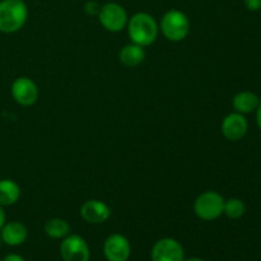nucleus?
I'll return each mask as SVG.
<instances>
[{
    "label": "nucleus",
    "instance_id": "6e6552de",
    "mask_svg": "<svg viewBox=\"0 0 261 261\" xmlns=\"http://www.w3.org/2000/svg\"><path fill=\"white\" fill-rule=\"evenodd\" d=\"M12 97L20 106H32L38 99V87L28 76H18L12 83Z\"/></svg>",
    "mask_w": 261,
    "mask_h": 261
},
{
    "label": "nucleus",
    "instance_id": "39448f33",
    "mask_svg": "<svg viewBox=\"0 0 261 261\" xmlns=\"http://www.w3.org/2000/svg\"><path fill=\"white\" fill-rule=\"evenodd\" d=\"M98 20L105 30L116 33L121 32L124 28H126L129 17H127L126 10L122 5L111 2L101 5Z\"/></svg>",
    "mask_w": 261,
    "mask_h": 261
},
{
    "label": "nucleus",
    "instance_id": "b1692460",
    "mask_svg": "<svg viewBox=\"0 0 261 261\" xmlns=\"http://www.w3.org/2000/svg\"><path fill=\"white\" fill-rule=\"evenodd\" d=\"M2 244H3V240H2V236H0V246H2Z\"/></svg>",
    "mask_w": 261,
    "mask_h": 261
},
{
    "label": "nucleus",
    "instance_id": "7ed1b4c3",
    "mask_svg": "<svg viewBox=\"0 0 261 261\" xmlns=\"http://www.w3.org/2000/svg\"><path fill=\"white\" fill-rule=\"evenodd\" d=\"M161 32L168 41L180 42L190 33V19L181 10H167L161 19Z\"/></svg>",
    "mask_w": 261,
    "mask_h": 261
},
{
    "label": "nucleus",
    "instance_id": "4be33fe9",
    "mask_svg": "<svg viewBox=\"0 0 261 261\" xmlns=\"http://www.w3.org/2000/svg\"><path fill=\"white\" fill-rule=\"evenodd\" d=\"M256 122H257V126H259L260 130H261V101H260L259 106H257V109H256Z\"/></svg>",
    "mask_w": 261,
    "mask_h": 261
},
{
    "label": "nucleus",
    "instance_id": "20e7f679",
    "mask_svg": "<svg viewBox=\"0 0 261 261\" xmlns=\"http://www.w3.org/2000/svg\"><path fill=\"white\" fill-rule=\"evenodd\" d=\"M224 201L217 191H204L194 201V212L203 221H216L223 214Z\"/></svg>",
    "mask_w": 261,
    "mask_h": 261
},
{
    "label": "nucleus",
    "instance_id": "aec40b11",
    "mask_svg": "<svg viewBox=\"0 0 261 261\" xmlns=\"http://www.w3.org/2000/svg\"><path fill=\"white\" fill-rule=\"evenodd\" d=\"M2 261H24V259L18 254H9L7 255V256H5Z\"/></svg>",
    "mask_w": 261,
    "mask_h": 261
},
{
    "label": "nucleus",
    "instance_id": "5701e85b",
    "mask_svg": "<svg viewBox=\"0 0 261 261\" xmlns=\"http://www.w3.org/2000/svg\"><path fill=\"white\" fill-rule=\"evenodd\" d=\"M184 261H204V260H203V259H200V257H191V259L184 260Z\"/></svg>",
    "mask_w": 261,
    "mask_h": 261
},
{
    "label": "nucleus",
    "instance_id": "423d86ee",
    "mask_svg": "<svg viewBox=\"0 0 261 261\" xmlns=\"http://www.w3.org/2000/svg\"><path fill=\"white\" fill-rule=\"evenodd\" d=\"M63 261H89L91 250L86 240L78 234H68L60 244Z\"/></svg>",
    "mask_w": 261,
    "mask_h": 261
},
{
    "label": "nucleus",
    "instance_id": "2eb2a0df",
    "mask_svg": "<svg viewBox=\"0 0 261 261\" xmlns=\"http://www.w3.org/2000/svg\"><path fill=\"white\" fill-rule=\"evenodd\" d=\"M20 198V188L17 182L9 178L0 180V205L10 206Z\"/></svg>",
    "mask_w": 261,
    "mask_h": 261
},
{
    "label": "nucleus",
    "instance_id": "9b49d317",
    "mask_svg": "<svg viewBox=\"0 0 261 261\" xmlns=\"http://www.w3.org/2000/svg\"><path fill=\"white\" fill-rule=\"evenodd\" d=\"M81 216L91 224H101L111 216V209L106 203L97 199H91L83 203L81 208Z\"/></svg>",
    "mask_w": 261,
    "mask_h": 261
},
{
    "label": "nucleus",
    "instance_id": "393cba45",
    "mask_svg": "<svg viewBox=\"0 0 261 261\" xmlns=\"http://www.w3.org/2000/svg\"><path fill=\"white\" fill-rule=\"evenodd\" d=\"M0 261H2V260H0Z\"/></svg>",
    "mask_w": 261,
    "mask_h": 261
},
{
    "label": "nucleus",
    "instance_id": "f257e3e1",
    "mask_svg": "<svg viewBox=\"0 0 261 261\" xmlns=\"http://www.w3.org/2000/svg\"><path fill=\"white\" fill-rule=\"evenodd\" d=\"M127 33L133 43L147 47L152 45L158 37L160 27L157 20L149 13L139 12L135 13L129 20H127Z\"/></svg>",
    "mask_w": 261,
    "mask_h": 261
},
{
    "label": "nucleus",
    "instance_id": "0eeeda50",
    "mask_svg": "<svg viewBox=\"0 0 261 261\" xmlns=\"http://www.w3.org/2000/svg\"><path fill=\"white\" fill-rule=\"evenodd\" d=\"M152 261H184L185 260V251L184 247L177 240L166 237L161 239L153 245L150 251Z\"/></svg>",
    "mask_w": 261,
    "mask_h": 261
},
{
    "label": "nucleus",
    "instance_id": "4468645a",
    "mask_svg": "<svg viewBox=\"0 0 261 261\" xmlns=\"http://www.w3.org/2000/svg\"><path fill=\"white\" fill-rule=\"evenodd\" d=\"M119 59L125 66H138L139 64H142L145 59V51L144 47L137 45V43H127L124 47L120 50L119 53Z\"/></svg>",
    "mask_w": 261,
    "mask_h": 261
},
{
    "label": "nucleus",
    "instance_id": "dca6fc26",
    "mask_svg": "<svg viewBox=\"0 0 261 261\" xmlns=\"http://www.w3.org/2000/svg\"><path fill=\"white\" fill-rule=\"evenodd\" d=\"M45 233L54 240H63L70 234V226L65 219L53 218L45 223Z\"/></svg>",
    "mask_w": 261,
    "mask_h": 261
},
{
    "label": "nucleus",
    "instance_id": "f8f14e48",
    "mask_svg": "<svg viewBox=\"0 0 261 261\" xmlns=\"http://www.w3.org/2000/svg\"><path fill=\"white\" fill-rule=\"evenodd\" d=\"M0 236L8 246H19L24 244L28 237L27 227L20 222H5L0 229Z\"/></svg>",
    "mask_w": 261,
    "mask_h": 261
},
{
    "label": "nucleus",
    "instance_id": "a211bd4d",
    "mask_svg": "<svg viewBox=\"0 0 261 261\" xmlns=\"http://www.w3.org/2000/svg\"><path fill=\"white\" fill-rule=\"evenodd\" d=\"M99 9H101V5L96 2H87L84 5V10L89 15H98Z\"/></svg>",
    "mask_w": 261,
    "mask_h": 261
},
{
    "label": "nucleus",
    "instance_id": "412c9836",
    "mask_svg": "<svg viewBox=\"0 0 261 261\" xmlns=\"http://www.w3.org/2000/svg\"><path fill=\"white\" fill-rule=\"evenodd\" d=\"M5 222H7V216H5L4 206L0 205V229H2V227L4 226Z\"/></svg>",
    "mask_w": 261,
    "mask_h": 261
},
{
    "label": "nucleus",
    "instance_id": "f03ea898",
    "mask_svg": "<svg viewBox=\"0 0 261 261\" xmlns=\"http://www.w3.org/2000/svg\"><path fill=\"white\" fill-rule=\"evenodd\" d=\"M27 19L28 8L23 0L0 2V32H17L25 24Z\"/></svg>",
    "mask_w": 261,
    "mask_h": 261
},
{
    "label": "nucleus",
    "instance_id": "9d476101",
    "mask_svg": "<svg viewBox=\"0 0 261 261\" xmlns=\"http://www.w3.org/2000/svg\"><path fill=\"white\" fill-rule=\"evenodd\" d=\"M249 124L245 115L239 112H232L227 115L222 121V134L227 140L237 142L246 135Z\"/></svg>",
    "mask_w": 261,
    "mask_h": 261
},
{
    "label": "nucleus",
    "instance_id": "ddd939ff",
    "mask_svg": "<svg viewBox=\"0 0 261 261\" xmlns=\"http://www.w3.org/2000/svg\"><path fill=\"white\" fill-rule=\"evenodd\" d=\"M259 96L255 94L254 92L250 91L240 92V93H237L236 96L233 97V99H232V106H233L234 111L242 115L254 112L255 110L257 109V106H259Z\"/></svg>",
    "mask_w": 261,
    "mask_h": 261
},
{
    "label": "nucleus",
    "instance_id": "1a4fd4ad",
    "mask_svg": "<svg viewBox=\"0 0 261 261\" xmlns=\"http://www.w3.org/2000/svg\"><path fill=\"white\" fill-rule=\"evenodd\" d=\"M103 255L107 261H127L132 255L129 240L120 233H114L103 244Z\"/></svg>",
    "mask_w": 261,
    "mask_h": 261
},
{
    "label": "nucleus",
    "instance_id": "6ab92c4d",
    "mask_svg": "<svg viewBox=\"0 0 261 261\" xmlns=\"http://www.w3.org/2000/svg\"><path fill=\"white\" fill-rule=\"evenodd\" d=\"M244 4L250 12H256L261 9V0H244Z\"/></svg>",
    "mask_w": 261,
    "mask_h": 261
},
{
    "label": "nucleus",
    "instance_id": "f3484780",
    "mask_svg": "<svg viewBox=\"0 0 261 261\" xmlns=\"http://www.w3.org/2000/svg\"><path fill=\"white\" fill-rule=\"evenodd\" d=\"M246 212V205L244 201L239 198H231L224 201L223 214H226L231 219H239Z\"/></svg>",
    "mask_w": 261,
    "mask_h": 261
}]
</instances>
